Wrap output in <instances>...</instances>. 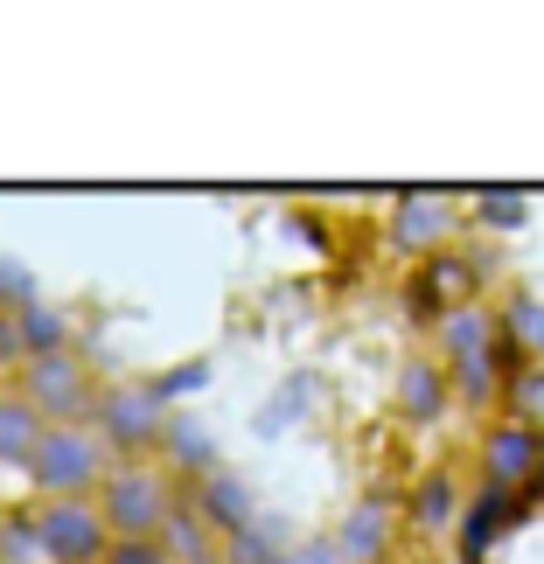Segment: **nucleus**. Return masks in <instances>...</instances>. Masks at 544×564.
Instances as JSON below:
<instances>
[{
    "mask_svg": "<svg viewBox=\"0 0 544 564\" xmlns=\"http://www.w3.org/2000/svg\"><path fill=\"white\" fill-rule=\"evenodd\" d=\"M433 356L454 383V404H474V411H495L503 398V321H495V300H474V307L433 321Z\"/></svg>",
    "mask_w": 544,
    "mask_h": 564,
    "instance_id": "f257e3e1",
    "label": "nucleus"
},
{
    "mask_svg": "<svg viewBox=\"0 0 544 564\" xmlns=\"http://www.w3.org/2000/svg\"><path fill=\"white\" fill-rule=\"evenodd\" d=\"M21 474H29L35 502H98L105 474H113V453H105L92 425H42Z\"/></svg>",
    "mask_w": 544,
    "mask_h": 564,
    "instance_id": "f03ea898",
    "label": "nucleus"
},
{
    "mask_svg": "<svg viewBox=\"0 0 544 564\" xmlns=\"http://www.w3.org/2000/svg\"><path fill=\"white\" fill-rule=\"evenodd\" d=\"M182 502H189V488L161 460H113V474L98 488V509L113 536H168Z\"/></svg>",
    "mask_w": 544,
    "mask_h": 564,
    "instance_id": "7ed1b4c3",
    "label": "nucleus"
},
{
    "mask_svg": "<svg viewBox=\"0 0 544 564\" xmlns=\"http://www.w3.org/2000/svg\"><path fill=\"white\" fill-rule=\"evenodd\" d=\"M168 411L161 383H140V377H119V383H98V404H92V432L105 440L113 460H161L168 446Z\"/></svg>",
    "mask_w": 544,
    "mask_h": 564,
    "instance_id": "20e7f679",
    "label": "nucleus"
},
{
    "mask_svg": "<svg viewBox=\"0 0 544 564\" xmlns=\"http://www.w3.org/2000/svg\"><path fill=\"white\" fill-rule=\"evenodd\" d=\"M21 398L42 411V425H92V404H98V370L84 362V349H50V356H29L21 370L8 377Z\"/></svg>",
    "mask_w": 544,
    "mask_h": 564,
    "instance_id": "39448f33",
    "label": "nucleus"
},
{
    "mask_svg": "<svg viewBox=\"0 0 544 564\" xmlns=\"http://www.w3.org/2000/svg\"><path fill=\"white\" fill-rule=\"evenodd\" d=\"M21 530H29V557L42 564H105V551H113L98 502H35Z\"/></svg>",
    "mask_w": 544,
    "mask_h": 564,
    "instance_id": "423d86ee",
    "label": "nucleus"
},
{
    "mask_svg": "<svg viewBox=\"0 0 544 564\" xmlns=\"http://www.w3.org/2000/svg\"><path fill=\"white\" fill-rule=\"evenodd\" d=\"M482 474H489V488H503V495L544 488V425L524 419V411L489 419L482 425Z\"/></svg>",
    "mask_w": 544,
    "mask_h": 564,
    "instance_id": "0eeeda50",
    "label": "nucleus"
},
{
    "mask_svg": "<svg viewBox=\"0 0 544 564\" xmlns=\"http://www.w3.org/2000/svg\"><path fill=\"white\" fill-rule=\"evenodd\" d=\"M474 300H489V293H482V265L461 245L440 251V258H419V272H412V307H419V321H447V314L474 307Z\"/></svg>",
    "mask_w": 544,
    "mask_h": 564,
    "instance_id": "6e6552de",
    "label": "nucleus"
},
{
    "mask_svg": "<svg viewBox=\"0 0 544 564\" xmlns=\"http://www.w3.org/2000/svg\"><path fill=\"white\" fill-rule=\"evenodd\" d=\"M454 230H461V209L440 203V195H405V203L391 209V251L412 258V265L454 251Z\"/></svg>",
    "mask_w": 544,
    "mask_h": 564,
    "instance_id": "1a4fd4ad",
    "label": "nucleus"
},
{
    "mask_svg": "<svg viewBox=\"0 0 544 564\" xmlns=\"http://www.w3.org/2000/svg\"><path fill=\"white\" fill-rule=\"evenodd\" d=\"M391 411H398L405 425H440L454 411V383L440 370V356L433 349H412L398 362V383H391Z\"/></svg>",
    "mask_w": 544,
    "mask_h": 564,
    "instance_id": "9d476101",
    "label": "nucleus"
},
{
    "mask_svg": "<svg viewBox=\"0 0 544 564\" xmlns=\"http://www.w3.org/2000/svg\"><path fill=\"white\" fill-rule=\"evenodd\" d=\"M391 523H398V509H391L384 495H363V502H350V516L335 523V551L350 557V564H384Z\"/></svg>",
    "mask_w": 544,
    "mask_h": 564,
    "instance_id": "9b49d317",
    "label": "nucleus"
},
{
    "mask_svg": "<svg viewBox=\"0 0 544 564\" xmlns=\"http://www.w3.org/2000/svg\"><path fill=\"white\" fill-rule=\"evenodd\" d=\"M35 440H42V411L14 383H0V467H29Z\"/></svg>",
    "mask_w": 544,
    "mask_h": 564,
    "instance_id": "f8f14e48",
    "label": "nucleus"
},
{
    "mask_svg": "<svg viewBox=\"0 0 544 564\" xmlns=\"http://www.w3.org/2000/svg\"><path fill=\"white\" fill-rule=\"evenodd\" d=\"M398 516H405L412 530H426V536H433V530H447V523H454V481H447V474H426L419 495H412Z\"/></svg>",
    "mask_w": 544,
    "mask_h": 564,
    "instance_id": "ddd939ff",
    "label": "nucleus"
},
{
    "mask_svg": "<svg viewBox=\"0 0 544 564\" xmlns=\"http://www.w3.org/2000/svg\"><path fill=\"white\" fill-rule=\"evenodd\" d=\"M224 564H287V551H279V536L266 523H252V530H237L224 544Z\"/></svg>",
    "mask_w": 544,
    "mask_h": 564,
    "instance_id": "4468645a",
    "label": "nucleus"
},
{
    "mask_svg": "<svg viewBox=\"0 0 544 564\" xmlns=\"http://www.w3.org/2000/svg\"><path fill=\"white\" fill-rule=\"evenodd\" d=\"M105 564H175V551H168L161 536H113Z\"/></svg>",
    "mask_w": 544,
    "mask_h": 564,
    "instance_id": "2eb2a0df",
    "label": "nucleus"
},
{
    "mask_svg": "<svg viewBox=\"0 0 544 564\" xmlns=\"http://www.w3.org/2000/svg\"><path fill=\"white\" fill-rule=\"evenodd\" d=\"M0 530H8V509H0Z\"/></svg>",
    "mask_w": 544,
    "mask_h": 564,
    "instance_id": "dca6fc26",
    "label": "nucleus"
}]
</instances>
